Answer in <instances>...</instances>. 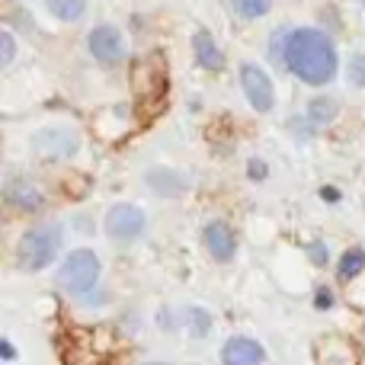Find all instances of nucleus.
Segmentation results:
<instances>
[{
	"label": "nucleus",
	"instance_id": "obj_1",
	"mask_svg": "<svg viewBox=\"0 0 365 365\" xmlns=\"http://www.w3.org/2000/svg\"><path fill=\"white\" fill-rule=\"evenodd\" d=\"M285 68L311 87L330 83L336 74V48L330 36L321 29H308V26L292 29L289 48H285Z\"/></svg>",
	"mask_w": 365,
	"mask_h": 365
},
{
	"label": "nucleus",
	"instance_id": "obj_2",
	"mask_svg": "<svg viewBox=\"0 0 365 365\" xmlns=\"http://www.w3.org/2000/svg\"><path fill=\"white\" fill-rule=\"evenodd\" d=\"M61 237H64L61 225L29 227V231L23 234V240H19V247H16L19 266H23V269H29V272L45 269V266L58 257V250H61Z\"/></svg>",
	"mask_w": 365,
	"mask_h": 365
},
{
	"label": "nucleus",
	"instance_id": "obj_3",
	"mask_svg": "<svg viewBox=\"0 0 365 365\" xmlns=\"http://www.w3.org/2000/svg\"><path fill=\"white\" fill-rule=\"evenodd\" d=\"M100 282V257L93 250H74L64 257V263L58 266V285L64 292H74V295H87L96 289Z\"/></svg>",
	"mask_w": 365,
	"mask_h": 365
},
{
	"label": "nucleus",
	"instance_id": "obj_4",
	"mask_svg": "<svg viewBox=\"0 0 365 365\" xmlns=\"http://www.w3.org/2000/svg\"><path fill=\"white\" fill-rule=\"evenodd\" d=\"M240 87H244V96L257 113H269L276 106V87H272L269 74H266L259 64L247 61L240 64Z\"/></svg>",
	"mask_w": 365,
	"mask_h": 365
},
{
	"label": "nucleus",
	"instance_id": "obj_5",
	"mask_svg": "<svg viewBox=\"0 0 365 365\" xmlns=\"http://www.w3.org/2000/svg\"><path fill=\"white\" fill-rule=\"evenodd\" d=\"M106 237H113V240H138L141 234H145V225H148V215L141 212L138 205H113L106 212Z\"/></svg>",
	"mask_w": 365,
	"mask_h": 365
},
{
	"label": "nucleus",
	"instance_id": "obj_6",
	"mask_svg": "<svg viewBox=\"0 0 365 365\" xmlns=\"http://www.w3.org/2000/svg\"><path fill=\"white\" fill-rule=\"evenodd\" d=\"M87 45H90V55H93L100 64L125 61V38H122V32L115 29V26H109V23L96 26V29L90 32Z\"/></svg>",
	"mask_w": 365,
	"mask_h": 365
},
{
	"label": "nucleus",
	"instance_id": "obj_7",
	"mask_svg": "<svg viewBox=\"0 0 365 365\" xmlns=\"http://www.w3.org/2000/svg\"><path fill=\"white\" fill-rule=\"evenodd\" d=\"M202 240H205V250L212 253L215 263H231L234 250H237L231 225H225V221H208V225L202 227Z\"/></svg>",
	"mask_w": 365,
	"mask_h": 365
},
{
	"label": "nucleus",
	"instance_id": "obj_8",
	"mask_svg": "<svg viewBox=\"0 0 365 365\" xmlns=\"http://www.w3.org/2000/svg\"><path fill=\"white\" fill-rule=\"evenodd\" d=\"M266 349L250 336H231L221 346V365H263Z\"/></svg>",
	"mask_w": 365,
	"mask_h": 365
},
{
	"label": "nucleus",
	"instance_id": "obj_9",
	"mask_svg": "<svg viewBox=\"0 0 365 365\" xmlns=\"http://www.w3.org/2000/svg\"><path fill=\"white\" fill-rule=\"evenodd\" d=\"M317 365H359V349L343 336H324L314 346Z\"/></svg>",
	"mask_w": 365,
	"mask_h": 365
},
{
	"label": "nucleus",
	"instance_id": "obj_10",
	"mask_svg": "<svg viewBox=\"0 0 365 365\" xmlns=\"http://www.w3.org/2000/svg\"><path fill=\"white\" fill-rule=\"evenodd\" d=\"M32 148H36V154H42V158H71V154L77 151V138L71 132H64V128H45V132L36 135V141H32Z\"/></svg>",
	"mask_w": 365,
	"mask_h": 365
},
{
	"label": "nucleus",
	"instance_id": "obj_11",
	"mask_svg": "<svg viewBox=\"0 0 365 365\" xmlns=\"http://www.w3.org/2000/svg\"><path fill=\"white\" fill-rule=\"evenodd\" d=\"M192 51H195V61H199L205 71H221L225 68V55H221L218 42L212 38V32L208 29H199L192 36Z\"/></svg>",
	"mask_w": 365,
	"mask_h": 365
},
{
	"label": "nucleus",
	"instance_id": "obj_12",
	"mask_svg": "<svg viewBox=\"0 0 365 365\" xmlns=\"http://www.w3.org/2000/svg\"><path fill=\"white\" fill-rule=\"evenodd\" d=\"M6 199H10V205L26 208V212H38L42 208V192L29 180H13L6 186Z\"/></svg>",
	"mask_w": 365,
	"mask_h": 365
},
{
	"label": "nucleus",
	"instance_id": "obj_13",
	"mask_svg": "<svg viewBox=\"0 0 365 365\" xmlns=\"http://www.w3.org/2000/svg\"><path fill=\"white\" fill-rule=\"evenodd\" d=\"M148 186L154 189L158 195H180L182 189H186V182L177 170H167V167H154V170H148Z\"/></svg>",
	"mask_w": 365,
	"mask_h": 365
},
{
	"label": "nucleus",
	"instance_id": "obj_14",
	"mask_svg": "<svg viewBox=\"0 0 365 365\" xmlns=\"http://www.w3.org/2000/svg\"><path fill=\"white\" fill-rule=\"evenodd\" d=\"M45 6H48V13L58 16L61 23H77V19H83V13H87L83 0H45Z\"/></svg>",
	"mask_w": 365,
	"mask_h": 365
},
{
	"label": "nucleus",
	"instance_id": "obj_15",
	"mask_svg": "<svg viewBox=\"0 0 365 365\" xmlns=\"http://www.w3.org/2000/svg\"><path fill=\"white\" fill-rule=\"evenodd\" d=\"M362 269H365V250H359V247H353V250L343 253L336 276H340V282H349V279H356Z\"/></svg>",
	"mask_w": 365,
	"mask_h": 365
},
{
	"label": "nucleus",
	"instance_id": "obj_16",
	"mask_svg": "<svg viewBox=\"0 0 365 365\" xmlns=\"http://www.w3.org/2000/svg\"><path fill=\"white\" fill-rule=\"evenodd\" d=\"M308 119L317 122V125H327V122L336 119V103L327 100V96H317V100L308 103Z\"/></svg>",
	"mask_w": 365,
	"mask_h": 365
},
{
	"label": "nucleus",
	"instance_id": "obj_17",
	"mask_svg": "<svg viewBox=\"0 0 365 365\" xmlns=\"http://www.w3.org/2000/svg\"><path fill=\"white\" fill-rule=\"evenodd\" d=\"M231 4L244 19H259L272 10V0H231Z\"/></svg>",
	"mask_w": 365,
	"mask_h": 365
},
{
	"label": "nucleus",
	"instance_id": "obj_18",
	"mask_svg": "<svg viewBox=\"0 0 365 365\" xmlns=\"http://www.w3.org/2000/svg\"><path fill=\"white\" fill-rule=\"evenodd\" d=\"M186 324H189V334L199 340V336L208 334V327H212V317H208V311H202V308H186Z\"/></svg>",
	"mask_w": 365,
	"mask_h": 365
},
{
	"label": "nucleus",
	"instance_id": "obj_19",
	"mask_svg": "<svg viewBox=\"0 0 365 365\" xmlns=\"http://www.w3.org/2000/svg\"><path fill=\"white\" fill-rule=\"evenodd\" d=\"M292 32V29H289ZM289 32H276L272 36V42H269V51H272V61L276 64H285V48H289Z\"/></svg>",
	"mask_w": 365,
	"mask_h": 365
},
{
	"label": "nucleus",
	"instance_id": "obj_20",
	"mask_svg": "<svg viewBox=\"0 0 365 365\" xmlns=\"http://www.w3.org/2000/svg\"><path fill=\"white\" fill-rule=\"evenodd\" d=\"M349 83L365 87V55H353V61H349Z\"/></svg>",
	"mask_w": 365,
	"mask_h": 365
},
{
	"label": "nucleus",
	"instance_id": "obj_21",
	"mask_svg": "<svg viewBox=\"0 0 365 365\" xmlns=\"http://www.w3.org/2000/svg\"><path fill=\"white\" fill-rule=\"evenodd\" d=\"M13 55H16L13 36H10V32H0V68H6V64L13 61Z\"/></svg>",
	"mask_w": 365,
	"mask_h": 365
},
{
	"label": "nucleus",
	"instance_id": "obj_22",
	"mask_svg": "<svg viewBox=\"0 0 365 365\" xmlns=\"http://www.w3.org/2000/svg\"><path fill=\"white\" fill-rule=\"evenodd\" d=\"M308 253H311V259H314L317 266H324V263H327V247H324L321 240H314V244L308 247Z\"/></svg>",
	"mask_w": 365,
	"mask_h": 365
},
{
	"label": "nucleus",
	"instance_id": "obj_23",
	"mask_svg": "<svg viewBox=\"0 0 365 365\" xmlns=\"http://www.w3.org/2000/svg\"><path fill=\"white\" fill-rule=\"evenodd\" d=\"M247 173H250L253 180H263V177H266V164H259V160H250V167H247Z\"/></svg>",
	"mask_w": 365,
	"mask_h": 365
},
{
	"label": "nucleus",
	"instance_id": "obj_24",
	"mask_svg": "<svg viewBox=\"0 0 365 365\" xmlns=\"http://www.w3.org/2000/svg\"><path fill=\"white\" fill-rule=\"evenodd\" d=\"M321 195H324V199H327V202H336V199H340V189H330V186H324V189H321Z\"/></svg>",
	"mask_w": 365,
	"mask_h": 365
},
{
	"label": "nucleus",
	"instance_id": "obj_25",
	"mask_svg": "<svg viewBox=\"0 0 365 365\" xmlns=\"http://www.w3.org/2000/svg\"><path fill=\"white\" fill-rule=\"evenodd\" d=\"M327 304H330V292L327 289H321V292H317V308H327Z\"/></svg>",
	"mask_w": 365,
	"mask_h": 365
},
{
	"label": "nucleus",
	"instance_id": "obj_26",
	"mask_svg": "<svg viewBox=\"0 0 365 365\" xmlns=\"http://www.w3.org/2000/svg\"><path fill=\"white\" fill-rule=\"evenodd\" d=\"M0 356H4V359H13V356H16V349H13L10 343L4 340V343H0Z\"/></svg>",
	"mask_w": 365,
	"mask_h": 365
},
{
	"label": "nucleus",
	"instance_id": "obj_27",
	"mask_svg": "<svg viewBox=\"0 0 365 365\" xmlns=\"http://www.w3.org/2000/svg\"><path fill=\"white\" fill-rule=\"evenodd\" d=\"M145 365H167V362H145Z\"/></svg>",
	"mask_w": 365,
	"mask_h": 365
}]
</instances>
